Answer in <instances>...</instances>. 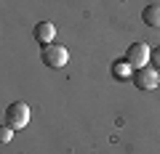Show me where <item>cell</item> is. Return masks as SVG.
<instances>
[{"label": "cell", "instance_id": "obj_7", "mask_svg": "<svg viewBox=\"0 0 160 154\" xmlns=\"http://www.w3.org/2000/svg\"><path fill=\"white\" fill-rule=\"evenodd\" d=\"M128 69H131V67H128V61H120V64H115V67H112V72L118 74V77H126Z\"/></svg>", "mask_w": 160, "mask_h": 154}, {"label": "cell", "instance_id": "obj_4", "mask_svg": "<svg viewBox=\"0 0 160 154\" xmlns=\"http://www.w3.org/2000/svg\"><path fill=\"white\" fill-rule=\"evenodd\" d=\"M149 56H152V53H149V45H147V43H133V45L126 51V61H128V67H131V69L147 67Z\"/></svg>", "mask_w": 160, "mask_h": 154}, {"label": "cell", "instance_id": "obj_1", "mask_svg": "<svg viewBox=\"0 0 160 154\" xmlns=\"http://www.w3.org/2000/svg\"><path fill=\"white\" fill-rule=\"evenodd\" d=\"M29 122V106L24 101H13L6 106V114H3V125H8L11 130H22Z\"/></svg>", "mask_w": 160, "mask_h": 154}, {"label": "cell", "instance_id": "obj_3", "mask_svg": "<svg viewBox=\"0 0 160 154\" xmlns=\"http://www.w3.org/2000/svg\"><path fill=\"white\" fill-rule=\"evenodd\" d=\"M40 58H43V64L51 69H62L64 64L69 61V53L64 45H56V43H51V45H43V53H40Z\"/></svg>", "mask_w": 160, "mask_h": 154}, {"label": "cell", "instance_id": "obj_6", "mask_svg": "<svg viewBox=\"0 0 160 154\" xmlns=\"http://www.w3.org/2000/svg\"><path fill=\"white\" fill-rule=\"evenodd\" d=\"M142 19H144L147 27H158L160 29V6H147L144 13H142Z\"/></svg>", "mask_w": 160, "mask_h": 154}, {"label": "cell", "instance_id": "obj_2", "mask_svg": "<svg viewBox=\"0 0 160 154\" xmlns=\"http://www.w3.org/2000/svg\"><path fill=\"white\" fill-rule=\"evenodd\" d=\"M131 80H133V85L142 88V91H155V88H160V69L149 67V64L147 67H139V69H133Z\"/></svg>", "mask_w": 160, "mask_h": 154}, {"label": "cell", "instance_id": "obj_8", "mask_svg": "<svg viewBox=\"0 0 160 154\" xmlns=\"http://www.w3.org/2000/svg\"><path fill=\"white\" fill-rule=\"evenodd\" d=\"M11 136H13V130H11L8 125H3V128H0V141H3V143H8V141H11Z\"/></svg>", "mask_w": 160, "mask_h": 154}, {"label": "cell", "instance_id": "obj_9", "mask_svg": "<svg viewBox=\"0 0 160 154\" xmlns=\"http://www.w3.org/2000/svg\"><path fill=\"white\" fill-rule=\"evenodd\" d=\"M149 61H152V67H155V69H160V48H155V53L149 56Z\"/></svg>", "mask_w": 160, "mask_h": 154}, {"label": "cell", "instance_id": "obj_5", "mask_svg": "<svg viewBox=\"0 0 160 154\" xmlns=\"http://www.w3.org/2000/svg\"><path fill=\"white\" fill-rule=\"evenodd\" d=\"M53 37H56V27H53L51 21H40L38 27H35V40H38L40 45H51Z\"/></svg>", "mask_w": 160, "mask_h": 154}]
</instances>
